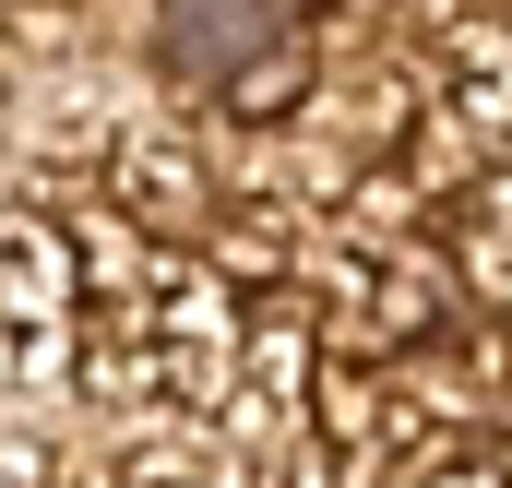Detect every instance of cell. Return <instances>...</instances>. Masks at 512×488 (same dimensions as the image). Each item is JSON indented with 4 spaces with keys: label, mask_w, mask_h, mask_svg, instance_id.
<instances>
[{
    "label": "cell",
    "mask_w": 512,
    "mask_h": 488,
    "mask_svg": "<svg viewBox=\"0 0 512 488\" xmlns=\"http://www.w3.org/2000/svg\"><path fill=\"white\" fill-rule=\"evenodd\" d=\"M465 274H477V286H489V298L512 310V167L489 179V191H477V227H465Z\"/></svg>",
    "instance_id": "cell-1"
},
{
    "label": "cell",
    "mask_w": 512,
    "mask_h": 488,
    "mask_svg": "<svg viewBox=\"0 0 512 488\" xmlns=\"http://www.w3.org/2000/svg\"><path fill=\"white\" fill-rule=\"evenodd\" d=\"M72 465H60V441L36 429V417H0V488H60Z\"/></svg>",
    "instance_id": "cell-2"
},
{
    "label": "cell",
    "mask_w": 512,
    "mask_h": 488,
    "mask_svg": "<svg viewBox=\"0 0 512 488\" xmlns=\"http://www.w3.org/2000/svg\"><path fill=\"white\" fill-rule=\"evenodd\" d=\"M405 488H501V477H489V465H417Z\"/></svg>",
    "instance_id": "cell-3"
}]
</instances>
